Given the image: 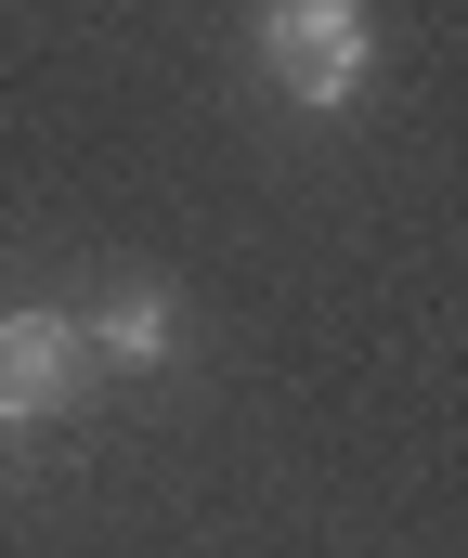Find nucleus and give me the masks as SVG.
<instances>
[{
	"instance_id": "1",
	"label": "nucleus",
	"mask_w": 468,
	"mask_h": 558,
	"mask_svg": "<svg viewBox=\"0 0 468 558\" xmlns=\"http://www.w3.org/2000/svg\"><path fill=\"white\" fill-rule=\"evenodd\" d=\"M261 65H274V92H287V105L338 118V105L364 92V65H377L364 0H261Z\"/></svg>"
},
{
	"instance_id": "2",
	"label": "nucleus",
	"mask_w": 468,
	"mask_h": 558,
	"mask_svg": "<svg viewBox=\"0 0 468 558\" xmlns=\"http://www.w3.org/2000/svg\"><path fill=\"white\" fill-rule=\"evenodd\" d=\"M65 403H79V325L0 312V416H65Z\"/></svg>"
},
{
	"instance_id": "3",
	"label": "nucleus",
	"mask_w": 468,
	"mask_h": 558,
	"mask_svg": "<svg viewBox=\"0 0 468 558\" xmlns=\"http://www.w3.org/2000/svg\"><path fill=\"white\" fill-rule=\"evenodd\" d=\"M79 351H105V364H131V377H156L169 351H182V312H169V286H118L92 325H79Z\"/></svg>"
}]
</instances>
